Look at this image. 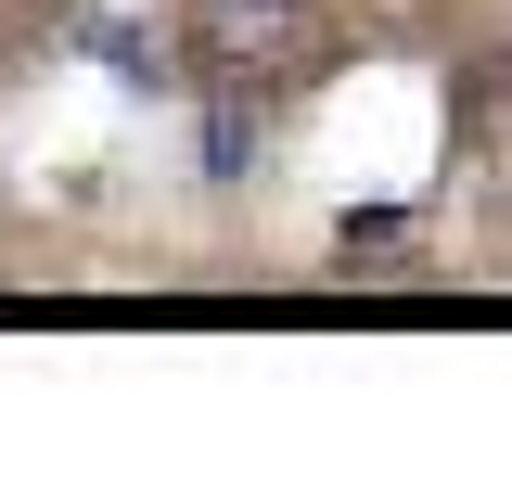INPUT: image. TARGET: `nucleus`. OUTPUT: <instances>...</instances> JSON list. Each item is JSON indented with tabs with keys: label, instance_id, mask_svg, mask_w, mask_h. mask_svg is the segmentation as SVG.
<instances>
[{
	"label": "nucleus",
	"instance_id": "obj_1",
	"mask_svg": "<svg viewBox=\"0 0 512 499\" xmlns=\"http://www.w3.org/2000/svg\"><path fill=\"white\" fill-rule=\"evenodd\" d=\"M180 26H192V52L218 77H295L333 39V0H192Z\"/></svg>",
	"mask_w": 512,
	"mask_h": 499
}]
</instances>
